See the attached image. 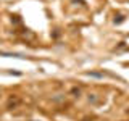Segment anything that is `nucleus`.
Returning <instances> with one entry per match:
<instances>
[{
    "instance_id": "nucleus-1",
    "label": "nucleus",
    "mask_w": 129,
    "mask_h": 121,
    "mask_svg": "<svg viewBox=\"0 0 129 121\" xmlns=\"http://www.w3.org/2000/svg\"><path fill=\"white\" fill-rule=\"evenodd\" d=\"M71 92H73V94H74V95H79V94H81V92H79V89H73V90H71Z\"/></svg>"
}]
</instances>
